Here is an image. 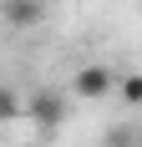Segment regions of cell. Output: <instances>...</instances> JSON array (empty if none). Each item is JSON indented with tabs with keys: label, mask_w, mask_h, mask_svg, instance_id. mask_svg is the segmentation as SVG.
<instances>
[{
	"label": "cell",
	"mask_w": 142,
	"mask_h": 147,
	"mask_svg": "<svg viewBox=\"0 0 142 147\" xmlns=\"http://www.w3.org/2000/svg\"><path fill=\"white\" fill-rule=\"evenodd\" d=\"M71 96L76 102H107V96H117V76L107 61H86V66H76V76H71Z\"/></svg>",
	"instance_id": "cell-1"
},
{
	"label": "cell",
	"mask_w": 142,
	"mask_h": 147,
	"mask_svg": "<svg viewBox=\"0 0 142 147\" xmlns=\"http://www.w3.org/2000/svg\"><path fill=\"white\" fill-rule=\"evenodd\" d=\"M66 112H71V96L66 91H30L26 96V117L41 127V132H56L61 122H66Z\"/></svg>",
	"instance_id": "cell-2"
},
{
	"label": "cell",
	"mask_w": 142,
	"mask_h": 147,
	"mask_svg": "<svg viewBox=\"0 0 142 147\" xmlns=\"http://www.w3.org/2000/svg\"><path fill=\"white\" fill-rule=\"evenodd\" d=\"M0 20L10 30H30L46 20V0H0Z\"/></svg>",
	"instance_id": "cell-3"
},
{
	"label": "cell",
	"mask_w": 142,
	"mask_h": 147,
	"mask_svg": "<svg viewBox=\"0 0 142 147\" xmlns=\"http://www.w3.org/2000/svg\"><path fill=\"white\" fill-rule=\"evenodd\" d=\"M15 117H26V96L10 86H0V122H15Z\"/></svg>",
	"instance_id": "cell-4"
},
{
	"label": "cell",
	"mask_w": 142,
	"mask_h": 147,
	"mask_svg": "<svg viewBox=\"0 0 142 147\" xmlns=\"http://www.w3.org/2000/svg\"><path fill=\"white\" fill-rule=\"evenodd\" d=\"M117 102L122 107H142V76H117Z\"/></svg>",
	"instance_id": "cell-5"
},
{
	"label": "cell",
	"mask_w": 142,
	"mask_h": 147,
	"mask_svg": "<svg viewBox=\"0 0 142 147\" xmlns=\"http://www.w3.org/2000/svg\"><path fill=\"white\" fill-rule=\"evenodd\" d=\"M137 142H142V137H137ZM137 142H132V132H127V127H117V132H107V147H137Z\"/></svg>",
	"instance_id": "cell-6"
}]
</instances>
